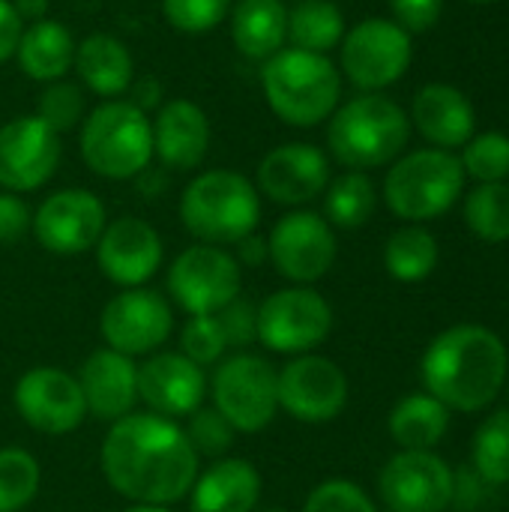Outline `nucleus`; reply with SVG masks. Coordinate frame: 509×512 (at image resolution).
I'll return each instance as SVG.
<instances>
[{
    "instance_id": "6ab92c4d",
    "label": "nucleus",
    "mask_w": 509,
    "mask_h": 512,
    "mask_svg": "<svg viewBox=\"0 0 509 512\" xmlns=\"http://www.w3.org/2000/svg\"><path fill=\"white\" fill-rule=\"evenodd\" d=\"M330 159L321 147L306 141H291L273 147L255 171L258 195L282 207H303L324 195L330 183Z\"/></svg>"
},
{
    "instance_id": "49530a36",
    "label": "nucleus",
    "mask_w": 509,
    "mask_h": 512,
    "mask_svg": "<svg viewBox=\"0 0 509 512\" xmlns=\"http://www.w3.org/2000/svg\"><path fill=\"white\" fill-rule=\"evenodd\" d=\"M21 30H24V21L18 18L12 0H0V63L15 57Z\"/></svg>"
},
{
    "instance_id": "37998d69",
    "label": "nucleus",
    "mask_w": 509,
    "mask_h": 512,
    "mask_svg": "<svg viewBox=\"0 0 509 512\" xmlns=\"http://www.w3.org/2000/svg\"><path fill=\"white\" fill-rule=\"evenodd\" d=\"M30 225H33L30 204L15 192L0 189V246H15L18 240H24Z\"/></svg>"
},
{
    "instance_id": "a211bd4d",
    "label": "nucleus",
    "mask_w": 509,
    "mask_h": 512,
    "mask_svg": "<svg viewBox=\"0 0 509 512\" xmlns=\"http://www.w3.org/2000/svg\"><path fill=\"white\" fill-rule=\"evenodd\" d=\"M390 512H444L453 501V471L432 450L396 453L378 477Z\"/></svg>"
},
{
    "instance_id": "8fccbe9b",
    "label": "nucleus",
    "mask_w": 509,
    "mask_h": 512,
    "mask_svg": "<svg viewBox=\"0 0 509 512\" xmlns=\"http://www.w3.org/2000/svg\"><path fill=\"white\" fill-rule=\"evenodd\" d=\"M18 18L24 24H33V21H42L48 18V9H51V0H12Z\"/></svg>"
},
{
    "instance_id": "4be33fe9",
    "label": "nucleus",
    "mask_w": 509,
    "mask_h": 512,
    "mask_svg": "<svg viewBox=\"0 0 509 512\" xmlns=\"http://www.w3.org/2000/svg\"><path fill=\"white\" fill-rule=\"evenodd\" d=\"M87 417L117 423L138 402V363L114 348H96L78 369Z\"/></svg>"
},
{
    "instance_id": "c03bdc74",
    "label": "nucleus",
    "mask_w": 509,
    "mask_h": 512,
    "mask_svg": "<svg viewBox=\"0 0 509 512\" xmlns=\"http://www.w3.org/2000/svg\"><path fill=\"white\" fill-rule=\"evenodd\" d=\"M390 9L399 27H405L408 33H423L441 18L444 0H390Z\"/></svg>"
},
{
    "instance_id": "a19ab883",
    "label": "nucleus",
    "mask_w": 509,
    "mask_h": 512,
    "mask_svg": "<svg viewBox=\"0 0 509 512\" xmlns=\"http://www.w3.org/2000/svg\"><path fill=\"white\" fill-rule=\"evenodd\" d=\"M303 512H378L372 498L351 480H324L303 504Z\"/></svg>"
},
{
    "instance_id": "ddd939ff",
    "label": "nucleus",
    "mask_w": 509,
    "mask_h": 512,
    "mask_svg": "<svg viewBox=\"0 0 509 512\" xmlns=\"http://www.w3.org/2000/svg\"><path fill=\"white\" fill-rule=\"evenodd\" d=\"M174 330L171 303L153 288H123L114 294L99 318V333L105 348H114L126 357L156 354Z\"/></svg>"
},
{
    "instance_id": "c85d7f7f",
    "label": "nucleus",
    "mask_w": 509,
    "mask_h": 512,
    "mask_svg": "<svg viewBox=\"0 0 509 512\" xmlns=\"http://www.w3.org/2000/svg\"><path fill=\"white\" fill-rule=\"evenodd\" d=\"M387 426L402 450H435L450 429V408L429 393H414L396 402Z\"/></svg>"
},
{
    "instance_id": "aec40b11",
    "label": "nucleus",
    "mask_w": 509,
    "mask_h": 512,
    "mask_svg": "<svg viewBox=\"0 0 509 512\" xmlns=\"http://www.w3.org/2000/svg\"><path fill=\"white\" fill-rule=\"evenodd\" d=\"M210 381L198 363L180 351H156L138 366V402L168 420L192 417L207 399Z\"/></svg>"
},
{
    "instance_id": "39448f33",
    "label": "nucleus",
    "mask_w": 509,
    "mask_h": 512,
    "mask_svg": "<svg viewBox=\"0 0 509 512\" xmlns=\"http://www.w3.org/2000/svg\"><path fill=\"white\" fill-rule=\"evenodd\" d=\"M180 222L198 243L234 246L258 231L261 195L240 171H201L180 195Z\"/></svg>"
},
{
    "instance_id": "7c9ffc66",
    "label": "nucleus",
    "mask_w": 509,
    "mask_h": 512,
    "mask_svg": "<svg viewBox=\"0 0 509 512\" xmlns=\"http://www.w3.org/2000/svg\"><path fill=\"white\" fill-rule=\"evenodd\" d=\"M384 267L396 282H423L438 267V240L423 225H405L390 234L384 246Z\"/></svg>"
},
{
    "instance_id": "1a4fd4ad",
    "label": "nucleus",
    "mask_w": 509,
    "mask_h": 512,
    "mask_svg": "<svg viewBox=\"0 0 509 512\" xmlns=\"http://www.w3.org/2000/svg\"><path fill=\"white\" fill-rule=\"evenodd\" d=\"M243 291V267L225 246L195 243L183 249L168 270L171 300L192 315H216Z\"/></svg>"
},
{
    "instance_id": "f8f14e48",
    "label": "nucleus",
    "mask_w": 509,
    "mask_h": 512,
    "mask_svg": "<svg viewBox=\"0 0 509 512\" xmlns=\"http://www.w3.org/2000/svg\"><path fill=\"white\" fill-rule=\"evenodd\" d=\"M267 252L282 279L294 285H312L336 264V228L321 213L291 210L270 228Z\"/></svg>"
},
{
    "instance_id": "f3484780",
    "label": "nucleus",
    "mask_w": 509,
    "mask_h": 512,
    "mask_svg": "<svg viewBox=\"0 0 509 512\" xmlns=\"http://www.w3.org/2000/svg\"><path fill=\"white\" fill-rule=\"evenodd\" d=\"M63 159V141L36 114L0 126V189L27 195L42 189Z\"/></svg>"
},
{
    "instance_id": "2eb2a0df",
    "label": "nucleus",
    "mask_w": 509,
    "mask_h": 512,
    "mask_svg": "<svg viewBox=\"0 0 509 512\" xmlns=\"http://www.w3.org/2000/svg\"><path fill=\"white\" fill-rule=\"evenodd\" d=\"M108 225L105 204L90 189H60L51 192L33 210V237L51 255H84L96 249Z\"/></svg>"
},
{
    "instance_id": "58836bf2",
    "label": "nucleus",
    "mask_w": 509,
    "mask_h": 512,
    "mask_svg": "<svg viewBox=\"0 0 509 512\" xmlns=\"http://www.w3.org/2000/svg\"><path fill=\"white\" fill-rule=\"evenodd\" d=\"M234 0H162L165 21L180 33H210L231 15Z\"/></svg>"
},
{
    "instance_id": "f03ea898",
    "label": "nucleus",
    "mask_w": 509,
    "mask_h": 512,
    "mask_svg": "<svg viewBox=\"0 0 509 512\" xmlns=\"http://www.w3.org/2000/svg\"><path fill=\"white\" fill-rule=\"evenodd\" d=\"M507 369L504 339L480 324H456L438 333L420 363L426 393L450 411L489 408L507 381Z\"/></svg>"
},
{
    "instance_id": "864d4df0",
    "label": "nucleus",
    "mask_w": 509,
    "mask_h": 512,
    "mask_svg": "<svg viewBox=\"0 0 509 512\" xmlns=\"http://www.w3.org/2000/svg\"><path fill=\"white\" fill-rule=\"evenodd\" d=\"M471 3H495V0H471Z\"/></svg>"
},
{
    "instance_id": "72a5a7b5",
    "label": "nucleus",
    "mask_w": 509,
    "mask_h": 512,
    "mask_svg": "<svg viewBox=\"0 0 509 512\" xmlns=\"http://www.w3.org/2000/svg\"><path fill=\"white\" fill-rule=\"evenodd\" d=\"M42 468L33 453L21 447L0 450V512H21L39 495Z\"/></svg>"
},
{
    "instance_id": "79ce46f5",
    "label": "nucleus",
    "mask_w": 509,
    "mask_h": 512,
    "mask_svg": "<svg viewBox=\"0 0 509 512\" xmlns=\"http://www.w3.org/2000/svg\"><path fill=\"white\" fill-rule=\"evenodd\" d=\"M216 318L225 330L228 348H249L258 342V306L246 297L231 300L222 312H216Z\"/></svg>"
},
{
    "instance_id": "4468645a",
    "label": "nucleus",
    "mask_w": 509,
    "mask_h": 512,
    "mask_svg": "<svg viewBox=\"0 0 509 512\" xmlns=\"http://www.w3.org/2000/svg\"><path fill=\"white\" fill-rule=\"evenodd\" d=\"M348 405V378L321 354H300L279 369V411L306 426L336 420Z\"/></svg>"
},
{
    "instance_id": "f257e3e1",
    "label": "nucleus",
    "mask_w": 509,
    "mask_h": 512,
    "mask_svg": "<svg viewBox=\"0 0 509 512\" xmlns=\"http://www.w3.org/2000/svg\"><path fill=\"white\" fill-rule=\"evenodd\" d=\"M99 462L108 486L120 498L150 507H171L189 498L201 474L198 453L183 426L150 411H132L111 423Z\"/></svg>"
},
{
    "instance_id": "09e8293b",
    "label": "nucleus",
    "mask_w": 509,
    "mask_h": 512,
    "mask_svg": "<svg viewBox=\"0 0 509 512\" xmlns=\"http://www.w3.org/2000/svg\"><path fill=\"white\" fill-rule=\"evenodd\" d=\"M129 90H135L129 102H132V105H138L144 114L162 105V102H159V99H162V96H159V93H162V87H159V81H156V78H141V81H132V87H129Z\"/></svg>"
},
{
    "instance_id": "6e6552de",
    "label": "nucleus",
    "mask_w": 509,
    "mask_h": 512,
    "mask_svg": "<svg viewBox=\"0 0 509 512\" xmlns=\"http://www.w3.org/2000/svg\"><path fill=\"white\" fill-rule=\"evenodd\" d=\"M213 408L237 429V435L264 432L279 414V369L258 354H234L219 363L210 378Z\"/></svg>"
},
{
    "instance_id": "412c9836",
    "label": "nucleus",
    "mask_w": 509,
    "mask_h": 512,
    "mask_svg": "<svg viewBox=\"0 0 509 512\" xmlns=\"http://www.w3.org/2000/svg\"><path fill=\"white\" fill-rule=\"evenodd\" d=\"M165 258V246L159 231L138 219V216H120L105 225L99 243H96V264L105 273L108 282L120 288H141L147 285Z\"/></svg>"
},
{
    "instance_id": "c756f323",
    "label": "nucleus",
    "mask_w": 509,
    "mask_h": 512,
    "mask_svg": "<svg viewBox=\"0 0 509 512\" xmlns=\"http://www.w3.org/2000/svg\"><path fill=\"white\" fill-rule=\"evenodd\" d=\"M345 36V15L333 0H297L288 9L291 48L330 54Z\"/></svg>"
},
{
    "instance_id": "2f4dec72",
    "label": "nucleus",
    "mask_w": 509,
    "mask_h": 512,
    "mask_svg": "<svg viewBox=\"0 0 509 512\" xmlns=\"http://www.w3.org/2000/svg\"><path fill=\"white\" fill-rule=\"evenodd\" d=\"M375 204V183L366 177V171H345L324 189V219L342 231L363 228L372 219Z\"/></svg>"
},
{
    "instance_id": "bb28decb",
    "label": "nucleus",
    "mask_w": 509,
    "mask_h": 512,
    "mask_svg": "<svg viewBox=\"0 0 509 512\" xmlns=\"http://www.w3.org/2000/svg\"><path fill=\"white\" fill-rule=\"evenodd\" d=\"M75 45L78 42L66 24H60L54 18H42V21L24 24L18 48H15V60L27 78L39 81V84H51L72 72Z\"/></svg>"
},
{
    "instance_id": "423d86ee",
    "label": "nucleus",
    "mask_w": 509,
    "mask_h": 512,
    "mask_svg": "<svg viewBox=\"0 0 509 512\" xmlns=\"http://www.w3.org/2000/svg\"><path fill=\"white\" fill-rule=\"evenodd\" d=\"M78 129L84 165L105 180H132L153 162L150 117L129 99H102Z\"/></svg>"
},
{
    "instance_id": "9b49d317",
    "label": "nucleus",
    "mask_w": 509,
    "mask_h": 512,
    "mask_svg": "<svg viewBox=\"0 0 509 512\" xmlns=\"http://www.w3.org/2000/svg\"><path fill=\"white\" fill-rule=\"evenodd\" d=\"M414 57L411 33L390 18H366L345 30L339 42V60L345 78L366 93H378L396 84Z\"/></svg>"
},
{
    "instance_id": "7ed1b4c3",
    "label": "nucleus",
    "mask_w": 509,
    "mask_h": 512,
    "mask_svg": "<svg viewBox=\"0 0 509 512\" xmlns=\"http://www.w3.org/2000/svg\"><path fill=\"white\" fill-rule=\"evenodd\" d=\"M261 87L270 111L297 129H312L333 117L342 99V75L327 54L282 48L261 66Z\"/></svg>"
},
{
    "instance_id": "ea45409f",
    "label": "nucleus",
    "mask_w": 509,
    "mask_h": 512,
    "mask_svg": "<svg viewBox=\"0 0 509 512\" xmlns=\"http://www.w3.org/2000/svg\"><path fill=\"white\" fill-rule=\"evenodd\" d=\"M186 438L195 447L198 456H210V459H225V453L234 447L237 429L216 411V408H198L192 417H186Z\"/></svg>"
},
{
    "instance_id": "603ef678",
    "label": "nucleus",
    "mask_w": 509,
    "mask_h": 512,
    "mask_svg": "<svg viewBox=\"0 0 509 512\" xmlns=\"http://www.w3.org/2000/svg\"><path fill=\"white\" fill-rule=\"evenodd\" d=\"M255 512H288V510H282V507H267V510H255Z\"/></svg>"
},
{
    "instance_id": "de8ad7c7",
    "label": "nucleus",
    "mask_w": 509,
    "mask_h": 512,
    "mask_svg": "<svg viewBox=\"0 0 509 512\" xmlns=\"http://www.w3.org/2000/svg\"><path fill=\"white\" fill-rule=\"evenodd\" d=\"M234 246H237L234 258H237V264H240V267H261L264 261H270L267 237H261L258 231H255V234H249V237H243V240H240V243H234Z\"/></svg>"
},
{
    "instance_id": "dca6fc26",
    "label": "nucleus",
    "mask_w": 509,
    "mask_h": 512,
    "mask_svg": "<svg viewBox=\"0 0 509 512\" xmlns=\"http://www.w3.org/2000/svg\"><path fill=\"white\" fill-rule=\"evenodd\" d=\"M18 417L42 435H69L87 420L81 384L60 366L27 369L12 390Z\"/></svg>"
},
{
    "instance_id": "473e14b6",
    "label": "nucleus",
    "mask_w": 509,
    "mask_h": 512,
    "mask_svg": "<svg viewBox=\"0 0 509 512\" xmlns=\"http://www.w3.org/2000/svg\"><path fill=\"white\" fill-rule=\"evenodd\" d=\"M465 222L486 243L509 240V186L507 183H480L465 198Z\"/></svg>"
},
{
    "instance_id": "e433bc0d",
    "label": "nucleus",
    "mask_w": 509,
    "mask_h": 512,
    "mask_svg": "<svg viewBox=\"0 0 509 512\" xmlns=\"http://www.w3.org/2000/svg\"><path fill=\"white\" fill-rule=\"evenodd\" d=\"M465 177L471 174L477 183H504L509 177V135L504 132H483L465 144L462 153Z\"/></svg>"
},
{
    "instance_id": "9d476101",
    "label": "nucleus",
    "mask_w": 509,
    "mask_h": 512,
    "mask_svg": "<svg viewBox=\"0 0 509 512\" xmlns=\"http://www.w3.org/2000/svg\"><path fill=\"white\" fill-rule=\"evenodd\" d=\"M333 330V306L309 285L273 291L258 306V342L267 351L300 357L312 354Z\"/></svg>"
},
{
    "instance_id": "a878e982",
    "label": "nucleus",
    "mask_w": 509,
    "mask_h": 512,
    "mask_svg": "<svg viewBox=\"0 0 509 512\" xmlns=\"http://www.w3.org/2000/svg\"><path fill=\"white\" fill-rule=\"evenodd\" d=\"M75 72L81 87L99 99H123L135 81V60L123 39L111 33H90L75 45Z\"/></svg>"
},
{
    "instance_id": "a18cd8bd",
    "label": "nucleus",
    "mask_w": 509,
    "mask_h": 512,
    "mask_svg": "<svg viewBox=\"0 0 509 512\" xmlns=\"http://www.w3.org/2000/svg\"><path fill=\"white\" fill-rule=\"evenodd\" d=\"M489 489H495V486H489L477 471H459V474H453V501H450V507H456L459 512H474L486 501Z\"/></svg>"
},
{
    "instance_id": "393cba45",
    "label": "nucleus",
    "mask_w": 509,
    "mask_h": 512,
    "mask_svg": "<svg viewBox=\"0 0 509 512\" xmlns=\"http://www.w3.org/2000/svg\"><path fill=\"white\" fill-rule=\"evenodd\" d=\"M261 504V474L246 459H213L189 492V512H255Z\"/></svg>"
},
{
    "instance_id": "20e7f679",
    "label": "nucleus",
    "mask_w": 509,
    "mask_h": 512,
    "mask_svg": "<svg viewBox=\"0 0 509 512\" xmlns=\"http://www.w3.org/2000/svg\"><path fill=\"white\" fill-rule=\"evenodd\" d=\"M411 138V117L384 93H360L339 105L327 123V147L348 171L396 162Z\"/></svg>"
},
{
    "instance_id": "5701e85b",
    "label": "nucleus",
    "mask_w": 509,
    "mask_h": 512,
    "mask_svg": "<svg viewBox=\"0 0 509 512\" xmlns=\"http://www.w3.org/2000/svg\"><path fill=\"white\" fill-rule=\"evenodd\" d=\"M153 156L174 171H192L207 159L210 150V117L192 99H168L150 117Z\"/></svg>"
},
{
    "instance_id": "c9c22d12",
    "label": "nucleus",
    "mask_w": 509,
    "mask_h": 512,
    "mask_svg": "<svg viewBox=\"0 0 509 512\" xmlns=\"http://www.w3.org/2000/svg\"><path fill=\"white\" fill-rule=\"evenodd\" d=\"M36 117L54 129L57 135L63 132H72L81 126V120L87 117V108H84V87L75 84V81H51L45 84V90L39 93L36 99Z\"/></svg>"
},
{
    "instance_id": "4c0bfd02",
    "label": "nucleus",
    "mask_w": 509,
    "mask_h": 512,
    "mask_svg": "<svg viewBox=\"0 0 509 512\" xmlns=\"http://www.w3.org/2000/svg\"><path fill=\"white\" fill-rule=\"evenodd\" d=\"M228 351L225 330L216 315H192L180 333V354H186L201 369L216 366Z\"/></svg>"
},
{
    "instance_id": "cd10ccee",
    "label": "nucleus",
    "mask_w": 509,
    "mask_h": 512,
    "mask_svg": "<svg viewBox=\"0 0 509 512\" xmlns=\"http://www.w3.org/2000/svg\"><path fill=\"white\" fill-rule=\"evenodd\" d=\"M234 48L249 60H270L288 42L285 0H234L231 6Z\"/></svg>"
},
{
    "instance_id": "f704fd0d",
    "label": "nucleus",
    "mask_w": 509,
    "mask_h": 512,
    "mask_svg": "<svg viewBox=\"0 0 509 512\" xmlns=\"http://www.w3.org/2000/svg\"><path fill=\"white\" fill-rule=\"evenodd\" d=\"M474 471L489 486H509V411L483 420L474 435Z\"/></svg>"
},
{
    "instance_id": "0eeeda50",
    "label": "nucleus",
    "mask_w": 509,
    "mask_h": 512,
    "mask_svg": "<svg viewBox=\"0 0 509 512\" xmlns=\"http://www.w3.org/2000/svg\"><path fill=\"white\" fill-rule=\"evenodd\" d=\"M465 189V168L459 156L441 147L414 150L393 162L384 180L387 207L405 222H426L444 216Z\"/></svg>"
},
{
    "instance_id": "b1692460",
    "label": "nucleus",
    "mask_w": 509,
    "mask_h": 512,
    "mask_svg": "<svg viewBox=\"0 0 509 512\" xmlns=\"http://www.w3.org/2000/svg\"><path fill=\"white\" fill-rule=\"evenodd\" d=\"M411 120L426 141L441 150L465 147L474 138V105L453 84H426L414 96Z\"/></svg>"
},
{
    "instance_id": "3c124183",
    "label": "nucleus",
    "mask_w": 509,
    "mask_h": 512,
    "mask_svg": "<svg viewBox=\"0 0 509 512\" xmlns=\"http://www.w3.org/2000/svg\"><path fill=\"white\" fill-rule=\"evenodd\" d=\"M123 512H171V507H150V504H132Z\"/></svg>"
}]
</instances>
